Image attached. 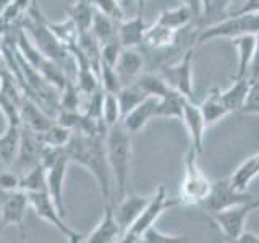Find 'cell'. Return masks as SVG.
Masks as SVG:
<instances>
[{"label":"cell","mask_w":259,"mask_h":243,"mask_svg":"<svg viewBox=\"0 0 259 243\" xmlns=\"http://www.w3.org/2000/svg\"><path fill=\"white\" fill-rule=\"evenodd\" d=\"M63 149L70 162L83 166L93 174L104 202H112L113 183L105 151V133L84 135L75 132Z\"/></svg>","instance_id":"obj_1"},{"label":"cell","mask_w":259,"mask_h":243,"mask_svg":"<svg viewBox=\"0 0 259 243\" xmlns=\"http://www.w3.org/2000/svg\"><path fill=\"white\" fill-rule=\"evenodd\" d=\"M133 133L128 132L125 125L117 124L107 128L105 133V151L112 174L113 193L117 201L128 194L130 174H132V159H133Z\"/></svg>","instance_id":"obj_2"},{"label":"cell","mask_w":259,"mask_h":243,"mask_svg":"<svg viewBox=\"0 0 259 243\" xmlns=\"http://www.w3.org/2000/svg\"><path fill=\"white\" fill-rule=\"evenodd\" d=\"M198 156L199 154L194 148H190L185 154L180 194L177 198L178 205L182 206H201L212 188V180L202 172L198 164Z\"/></svg>","instance_id":"obj_3"},{"label":"cell","mask_w":259,"mask_h":243,"mask_svg":"<svg viewBox=\"0 0 259 243\" xmlns=\"http://www.w3.org/2000/svg\"><path fill=\"white\" fill-rule=\"evenodd\" d=\"M257 32L259 13H233L202 29L198 36V43L204 44L221 37L233 39L245 34H257Z\"/></svg>","instance_id":"obj_4"},{"label":"cell","mask_w":259,"mask_h":243,"mask_svg":"<svg viewBox=\"0 0 259 243\" xmlns=\"http://www.w3.org/2000/svg\"><path fill=\"white\" fill-rule=\"evenodd\" d=\"M178 206L177 198H170L167 194L165 185H159V188L154 191V194L149 196L148 205L144 206L143 213L136 219L135 224L123 233L121 241L123 243H136L141 241V237L146 229H149L151 225H156L157 219L165 213L167 209Z\"/></svg>","instance_id":"obj_5"},{"label":"cell","mask_w":259,"mask_h":243,"mask_svg":"<svg viewBox=\"0 0 259 243\" xmlns=\"http://www.w3.org/2000/svg\"><path fill=\"white\" fill-rule=\"evenodd\" d=\"M256 209L257 206H256V198H254L251 201L240 202V205L217 211V213H210L209 216H210V221L214 222V225L222 232V235L227 240L237 241L240 233L246 229L248 217Z\"/></svg>","instance_id":"obj_6"},{"label":"cell","mask_w":259,"mask_h":243,"mask_svg":"<svg viewBox=\"0 0 259 243\" xmlns=\"http://www.w3.org/2000/svg\"><path fill=\"white\" fill-rule=\"evenodd\" d=\"M29 198V206H32V209L36 211V214L47 221L51 225H54L57 230H59L65 238H67L70 243H79L84 241V235L78 233L76 230L70 229V227L65 224L63 216L57 206L54 205L52 198L49 196L47 191H36V193H28Z\"/></svg>","instance_id":"obj_7"},{"label":"cell","mask_w":259,"mask_h":243,"mask_svg":"<svg viewBox=\"0 0 259 243\" xmlns=\"http://www.w3.org/2000/svg\"><path fill=\"white\" fill-rule=\"evenodd\" d=\"M254 199L253 194H249L248 191H241L238 188H235V185L232 183L230 177L222 178V180L212 182V188H210L209 196L202 201V208L206 213H217V211L227 209L230 206L240 205V202H246Z\"/></svg>","instance_id":"obj_8"},{"label":"cell","mask_w":259,"mask_h":243,"mask_svg":"<svg viewBox=\"0 0 259 243\" xmlns=\"http://www.w3.org/2000/svg\"><path fill=\"white\" fill-rule=\"evenodd\" d=\"M160 75L168 83V86L175 89L177 93L188 97V99H193V47H190L175 63L162 68Z\"/></svg>","instance_id":"obj_9"},{"label":"cell","mask_w":259,"mask_h":243,"mask_svg":"<svg viewBox=\"0 0 259 243\" xmlns=\"http://www.w3.org/2000/svg\"><path fill=\"white\" fill-rule=\"evenodd\" d=\"M29 206L28 193L23 190H13V191H0V224L2 227H18L21 237H26L24 232V214L26 208Z\"/></svg>","instance_id":"obj_10"},{"label":"cell","mask_w":259,"mask_h":243,"mask_svg":"<svg viewBox=\"0 0 259 243\" xmlns=\"http://www.w3.org/2000/svg\"><path fill=\"white\" fill-rule=\"evenodd\" d=\"M44 146L46 144L42 141V138H40V133H36L34 130L21 125L20 148H18V156H16L15 160V164L21 170V174L40 164Z\"/></svg>","instance_id":"obj_11"},{"label":"cell","mask_w":259,"mask_h":243,"mask_svg":"<svg viewBox=\"0 0 259 243\" xmlns=\"http://www.w3.org/2000/svg\"><path fill=\"white\" fill-rule=\"evenodd\" d=\"M183 125L188 132V136L191 140V148L198 151V154L202 152V144H204V132H206V120L202 117L199 110V105L194 104L193 99L185 97L182 105V118Z\"/></svg>","instance_id":"obj_12"},{"label":"cell","mask_w":259,"mask_h":243,"mask_svg":"<svg viewBox=\"0 0 259 243\" xmlns=\"http://www.w3.org/2000/svg\"><path fill=\"white\" fill-rule=\"evenodd\" d=\"M121 237H123V230H121L120 224L117 222L115 213H113V205L112 202H105L101 222L97 224L96 229L84 238V241L86 243H113V241H121Z\"/></svg>","instance_id":"obj_13"},{"label":"cell","mask_w":259,"mask_h":243,"mask_svg":"<svg viewBox=\"0 0 259 243\" xmlns=\"http://www.w3.org/2000/svg\"><path fill=\"white\" fill-rule=\"evenodd\" d=\"M140 4V10L132 18H125L118 23L117 36L123 47H140L143 46L144 32L148 29L144 23V2Z\"/></svg>","instance_id":"obj_14"},{"label":"cell","mask_w":259,"mask_h":243,"mask_svg":"<svg viewBox=\"0 0 259 243\" xmlns=\"http://www.w3.org/2000/svg\"><path fill=\"white\" fill-rule=\"evenodd\" d=\"M157 105L159 97L148 96L143 102H140L133 110H130L126 115L121 118V124L132 133H138L149 124L151 120L157 118Z\"/></svg>","instance_id":"obj_15"},{"label":"cell","mask_w":259,"mask_h":243,"mask_svg":"<svg viewBox=\"0 0 259 243\" xmlns=\"http://www.w3.org/2000/svg\"><path fill=\"white\" fill-rule=\"evenodd\" d=\"M144 68V57L138 51V47H123L115 63V70L121 83L130 85L141 75Z\"/></svg>","instance_id":"obj_16"},{"label":"cell","mask_w":259,"mask_h":243,"mask_svg":"<svg viewBox=\"0 0 259 243\" xmlns=\"http://www.w3.org/2000/svg\"><path fill=\"white\" fill-rule=\"evenodd\" d=\"M20 117H21V125L34 130L36 133H44L54 124L42 105H39L36 101H32L28 96H23L21 99Z\"/></svg>","instance_id":"obj_17"},{"label":"cell","mask_w":259,"mask_h":243,"mask_svg":"<svg viewBox=\"0 0 259 243\" xmlns=\"http://www.w3.org/2000/svg\"><path fill=\"white\" fill-rule=\"evenodd\" d=\"M149 196H140V194H126L118 201L117 208H113L117 222L120 224L123 233L135 224V221L143 213L144 206L148 205Z\"/></svg>","instance_id":"obj_18"},{"label":"cell","mask_w":259,"mask_h":243,"mask_svg":"<svg viewBox=\"0 0 259 243\" xmlns=\"http://www.w3.org/2000/svg\"><path fill=\"white\" fill-rule=\"evenodd\" d=\"M21 125H7L5 133L0 135V169H8L15 164L20 148Z\"/></svg>","instance_id":"obj_19"},{"label":"cell","mask_w":259,"mask_h":243,"mask_svg":"<svg viewBox=\"0 0 259 243\" xmlns=\"http://www.w3.org/2000/svg\"><path fill=\"white\" fill-rule=\"evenodd\" d=\"M178 31L170 29L160 23H154L144 32V40L143 46H146L151 51H165V49L172 47L177 40Z\"/></svg>","instance_id":"obj_20"},{"label":"cell","mask_w":259,"mask_h":243,"mask_svg":"<svg viewBox=\"0 0 259 243\" xmlns=\"http://www.w3.org/2000/svg\"><path fill=\"white\" fill-rule=\"evenodd\" d=\"M233 46L237 47L238 54V63H237V73L233 78H245L249 73L251 62L254 57V49H256V34H245L232 39Z\"/></svg>","instance_id":"obj_21"},{"label":"cell","mask_w":259,"mask_h":243,"mask_svg":"<svg viewBox=\"0 0 259 243\" xmlns=\"http://www.w3.org/2000/svg\"><path fill=\"white\" fill-rule=\"evenodd\" d=\"M199 110L202 113V117H204L207 127L217 124L219 120H222L227 115H230L229 110H227V107L224 105L221 89L219 88H212L206 94V97L199 104Z\"/></svg>","instance_id":"obj_22"},{"label":"cell","mask_w":259,"mask_h":243,"mask_svg":"<svg viewBox=\"0 0 259 243\" xmlns=\"http://www.w3.org/2000/svg\"><path fill=\"white\" fill-rule=\"evenodd\" d=\"M249 76L245 78H233V83L221 91L222 96V101L224 105L229 110V113H235V112H240L243 104H245L246 99V93H248V88H249Z\"/></svg>","instance_id":"obj_23"},{"label":"cell","mask_w":259,"mask_h":243,"mask_svg":"<svg viewBox=\"0 0 259 243\" xmlns=\"http://www.w3.org/2000/svg\"><path fill=\"white\" fill-rule=\"evenodd\" d=\"M256 177H259V152L248 157L246 160H243L237 167V170L230 175V180L235 185V188L246 191Z\"/></svg>","instance_id":"obj_24"},{"label":"cell","mask_w":259,"mask_h":243,"mask_svg":"<svg viewBox=\"0 0 259 243\" xmlns=\"http://www.w3.org/2000/svg\"><path fill=\"white\" fill-rule=\"evenodd\" d=\"M94 5L91 0H76L75 4L71 7L65 8V12L70 16V18L75 21L78 32H86L91 28V23H93V16H94Z\"/></svg>","instance_id":"obj_25"},{"label":"cell","mask_w":259,"mask_h":243,"mask_svg":"<svg viewBox=\"0 0 259 243\" xmlns=\"http://www.w3.org/2000/svg\"><path fill=\"white\" fill-rule=\"evenodd\" d=\"M193 12L190 10L188 7H185L183 4L177 5L175 8H167V10L160 12L157 23L164 24V26L180 31L183 28H186L190 24V21L193 20Z\"/></svg>","instance_id":"obj_26"},{"label":"cell","mask_w":259,"mask_h":243,"mask_svg":"<svg viewBox=\"0 0 259 243\" xmlns=\"http://www.w3.org/2000/svg\"><path fill=\"white\" fill-rule=\"evenodd\" d=\"M89 31H91V34L99 40V44H104V43H107V40L117 37L118 23L109 18L107 15L101 13L99 10H94L93 23Z\"/></svg>","instance_id":"obj_27"},{"label":"cell","mask_w":259,"mask_h":243,"mask_svg":"<svg viewBox=\"0 0 259 243\" xmlns=\"http://www.w3.org/2000/svg\"><path fill=\"white\" fill-rule=\"evenodd\" d=\"M135 83L148 96H156L159 99L172 91V88H170L167 81L162 78L160 73H157V75L156 73H141V75L135 79Z\"/></svg>","instance_id":"obj_28"},{"label":"cell","mask_w":259,"mask_h":243,"mask_svg":"<svg viewBox=\"0 0 259 243\" xmlns=\"http://www.w3.org/2000/svg\"><path fill=\"white\" fill-rule=\"evenodd\" d=\"M20 190H23L24 193L47 191L46 167L42 164H37L26 172H23L20 177Z\"/></svg>","instance_id":"obj_29"},{"label":"cell","mask_w":259,"mask_h":243,"mask_svg":"<svg viewBox=\"0 0 259 243\" xmlns=\"http://www.w3.org/2000/svg\"><path fill=\"white\" fill-rule=\"evenodd\" d=\"M185 96L172 89L167 96L160 97L157 105V118H182V105Z\"/></svg>","instance_id":"obj_30"},{"label":"cell","mask_w":259,"mask_h":243,"mask_svg":"<svg viewBox=\"0 0 259 243\" xmlns=\"http://www.w3.org/2000/svg\"><path fill=\"white\" fill-rule=\"evenodd\" d=\"M40 75H42V78L47 81V83H51L54 88H57L59 91H62V89L65 88V85H67V73H65V68L63 65H60L59 62L55 60H51V59H44V62L40 63V67L37 70Z\"/></svg>","instance_id":"obj_31"},{"label":"cell","mask_w":259,"mask_h":243,"mask_svg":"<svg viewBox=\"0 0 259 243\" xmlns=\"http://www.w3.org/2000/svg\"><path fill=\"white\" fill-rule=\"evenodd\" d=\"M117 97H118V102H120V107H121V113H123V117H125L130 110H133L138 104L143 102L146 97H148V94H146L143 89L133 81V83L125 85L123 88H121L117 93Z\"/></svg>","instance_id":"obj_32"},{"label":"cell","mask_w":259,"mask_h":243,"mask_svg":"<svg viewBox=\"0 0 259 243\" xmlns=\"http://www.w3.org/2000/svg\"><path fill=\"white\" fill-rule=\"evenodd\" d=\"M47 26L55 34V37L59 39L63 46H67L68 49L78 43L79 32H78V28H76L75 21H73L70 16H67V20L59 21V23L47 21Z\"/></svg>","instance_id":"obj_33"},{"label":"cell","mask_w":259,"mask_h":243,"mask_svg":"<svg viewBox=\"0 0 259 243\" xmlns=\"http://www.w3.org/2000/svg\"><path fill=\"white\" fill-rule=\"evenodd\" d=\"M73 130L65 127L59 122H54V124L49 127L44 133H40V138L46 146H52V148H65L68 144V141L73 136Z\"/></svg>","instance_id":"obj_34"},{"label":"cell","mask_w":259,"mask_h":243,"mask_svg":"<svg viewBox=\"0 0 259 243\" xmlns=\"http://www.w3.org/2000/svg\"><path fill=\"white\" fill-rule=\"evenodd\" d=\"M123 118V113H121V107L118 102L117 94L113 93H104V104H102V122L105 127H112L117 125Z\"/></svg>","instance_id":"obj_35"},{"label":"cell","mask_w":259,"mask_h":243,"mask_svg":"<svg viewBox=\"0 0 259 243\" xmlns=\"http://www.w3.org/2000/svg\"><path fill=\"white\" fill-rule=\"evenodd\" d=\"M83 94L79 91L78 85H75L73 81H67V85L60 91L59 97V110H79L81 107V96Z\"/></svg>","instance_id":"obj_36"},{"label":"cell","mask_w":259,"mask_h":243,"mask_svg":"<svg viewBox=\"0 0 259 243\" xmlns=\"http://www.w3.org/2000/svg\"><path fill=\"white\" fill-rule=\"evenodd\" d=\"M99 81H101V88L105 93L117 94L120 89L123 88V83H121L115 67H110V65L104 62H101V67H99Z\"/></svg>","instance_id":"obj_37"},{"label":"cell","mask_w":259,"mask_h":243,"mask_svg":"<svg viewBox=\"0 0 259 243\" xmlns=\"http://www.w3.org/2000/svg\"><path fill=\"white\" fill-rule=\"evenodd\" d=\"M20 104L21 101L0 91V110H2L4 117L7 118V125H21Z\"/></svg>","instance_id":"obj_38"},{"label":"cell","mask_w":259,"mask_h":243,"mask_svg":"<svg viewBox=\"0 0 259 243\" xmlns=\"http://www.w3.org/2000/svg\"><path fill=\"white\" fill-rule=\"evenodd\" d=\"M141 241L144 243H182V241H190L186 235H174V233H165L159 230L156 225H151L149 229H146Z\"/></svg>","instance_id":"obj_39"},{"label":"cell","mask_w":259,"mask_h":243,"mask_svg":"<svg viewBox=\"0 0 259 243\" xmlns=\"http://www.w3.org/2000/svg\"><path fill=\"white\" fill-rule=\"evenodd\" d=\"M96 10L101 13L107 15L113 21H123L125 20V12L121 8V0H91Z\"/></svg>","instance_id":"obj_40"},{"label":"cell","mask_w":259,"mask_h":243,"mask_svg":"<svg viewBox=\"0 0 259 243\" xmlns=\"http://www.w3.org/2000/svg\"><path fill=\"white\" fill-rule=\"evenodd\" d=\"M240 112L246 113V115H259V78H253L249 81L246 99Z\"/></svg>","instance_id":"obj_41"},{"label":"cell","mask_w":259,"mask_h":243,"mask_svg":"<svg viewBox=\"0 0 259 243\" xmlns=\"http://www.w3.org/2000/svg\"><path fill=\"white\" fill-rule=\"evenodd\" d=\"M121 49H123V46H121V43L118 40V36L101 44V62L110 65V67H115Z\"/></svg>","instance_id":"obj_42"},{"label":"cell","mask_w":259,"mask_h":243,"mask_svg":"<svg viewBox=\"0 0 259 243\" xmlns=\"http://www.w3.org/2000/svg\"><path fill=\"white\" fill-rule=\"evenodd\" d=\"M20 174L12 172L8 169H0V191L20 190Z\"/></svg>","instance_id":"obj_43"},{"label":"cell","mask_w":259,"mask_h":243,"mask_svg":"<svg viewBox=\"0 0 259 243\" xmlns=\"http://www.w3.org/2000/svg\"><path fill=\"white\" fill-rule=\"evenodd\" d=\"M233 13H259V0H241L240 7L235 8L229 15Z\"/></svg>","instance_id":"obj_44"},{"label":"cell","mask_w":259,"mask_h":243,"mask_svg":"<svg viewBox=\"0 0 259 243\" xmlns=\"http://www.w3.org/2000/svg\"><path fill=\"white\" fill-rule=\"evenodd\" d=\"M248 76L253 79V78H259V32L256 34V49H254V57H253V62H251V67H249V73Z\"/></svg>","instance_id":"obj_45"},{"label":"cell","mask_w":259,"mask_h":243,"mask_svg":"<svg viewBox=\"0 0 259 243\" xmlns=\"http://www.w3.org/2000/svg\"><path fill=\"white\" fill-rule=\"evenodd\" d=\"M180 4H183L185 7H188L193 12L194 16H199L204 13V7H202V0H180Z\"/></svg>","instance_id":"obj_46"},{"label":"cell","mask_w":259,"mask_h":243,"mask_svg":"<svg viewBox=\"0 0 259 243\" xmlns=\"http://www.w3.org/2000/svg\"><path fill=\"white\" fill-rule=\"evenodd\" d=\"M237 241L238 243H259V233L245 229L240 233V237L237 238Z\"/></svg>","instance_id":"obj_47"},{"label":"cell","mask_w":259,"mask_h":243,"mask_svg":"<svg viewBox=\"0 0 259 243\" xmlns=\"http://www.w3.org/2000/svg\"><path fill=\"white\" fill-rule=\"evenodd\" d=\"M237 2V0H215L214 2V5H212V8H227V7H230L232 4H235ZM212 8H210V10H212ZM209 10V12H210Z\"/></svg>","instance_id":"obj_48"},{"label":"cell","mask_w":259,"mask_h":243,"mask_svg":"<svg viewBox=\"0 0 259 243\" xmlns=\"http://www.w3.org/2000/svg\"><path fill=\"white\" fill-rule=\"evenodd\" d=\"M215 0H202V7H204V13H207L210 8H212Z\"/></svg>","instance_id":"obj_49"},{"label":"cell","mask_w":259,"mask_h":243,"mask_svg":"<svg viewBox=\"0 0 259 243\" xmlns=\"http://www.w3.org/2000/svg\"><path fill=\"white\" fill-rule=\"evenodd\" d=\"M10 4H12V0H0V13H2Z\"/></svg>","instance_id":"obj_50"},{"label":"cell","mask_w":259,"mask_h":243,"mask_svg":"<svg viewBox=\"0 0 259 243\" xmlns=\"http://www.w3.org/2000/svg\"><path fill=\"white\" fill-rule=\"evenodd\" d=\"M125 2H133V0H125ZM136 2H144V0H136Z\"/></svg>","instance_id":"obj_51"},{"label":"cell","mask_w":259,"mask_h":243,"mask_svg":"<svg viewBox=\"0 0 259 243\" xmlns=\"http://www.w3.org/2000/svg\"><path fill=\"white\" fill-rule=\"evenodd\" d=\"M256 206L259 208V198H256Z\"/></svg>","instance_id":"obj_52"}]
</instances>
